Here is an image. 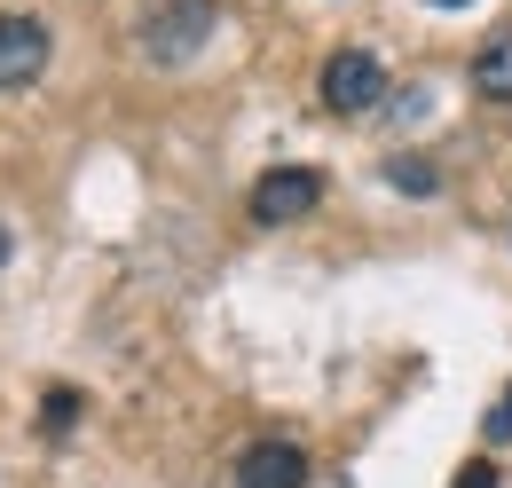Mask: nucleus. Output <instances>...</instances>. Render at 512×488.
Returning <instances> with one entry per match:
<instances>
[{"label": "nucleus", "instance_id": "39448f33", "mask_svg": "<svg viewBox=\"0 0 512 488\" xmlns=\"http://www.w3.org/2000/svg\"><path fill=\"white\" fill-rule=\"evenodd\" d=\"M237 488H308V457L292 441H253L237 457Z\"/></svg>", "mask_w": 512, "mask_h": 488}, {"label": "nucleus", "instance_id": "0eeeda50", "mask_svg": "<svg viewBox=\"0 0 512 488\" xmlns=\"http://www.w3.org/2000/svg\"><path fill=\"white\" fill-rule=\"evenodd\" d=\"M386 182L410 189V197H434V189H442V174H434V158H394V166H386Z\"/></svg>", "mask_w": 512, "mask_h": 488}, {"label": "nucleus", "instance_id": "9d476101", "mask_svg": "<svg viewBox=\"0 0 512 488\" xmlns=\"http://www.w3.org/2000/svg\"><path fill=\"white\" fill-rule=\"evenodd\" d=\"M457 488H497V465H465V473H457Z\"/></svg>", "mask_w": 512, "mask_h": 488}, {"label": "nucleus", "instance_id": "6e6552de", "mask_svg": "<svg viewBox=\"0 0 512 488\" xmlns=\"http://www.w3.org/2000/svg\"><path fill=\"white\" fill-rule=\"evenodd\" d=\"M40 410H48V426H56V433L79 426V394H71V386H48V402H40Z\"/></svg>", "mask_w": 512, "mask_h": 488}, {"label": "nucleus", "instance_id": "9b49d317", "mask_svg": "<svg viewBox=\"0 0 512 488\" xmlns=\"http://www.w3.org/2000/svg\"><path fill=\"white\" fill-rule=\"evenodd\" d=\"M0 260H8V229H0Z\"/></svg>", "mask_w": 512, "mask_h": 488}, {"label": "nucleus", "instance_id": "f8f14e48", "mask_svg": "<svg viewBox=\"0 0 512 488\" xmlns=\"http://www.w3.org/2000/svg\"><path fill=\"white\" fill-rule=\"evenodd\" d=\"M434 8H465V0H434Z\"/></svg>", "mask_w": 512, "mask_h": 488}, {"label": "nucleus", "instance_id": "423d86ee", "mask_svg": "<svg viewBox=\"0 0 512 488\" xmlns=\"http://www.w3.org/2000/svg\"><path fill=\"white\" fill-rule=\"evenodd\" d=\"M473 87H481L489 103H512V32H497V40L473 56Z\"/></svg>", "mask_w": 512, "mask_h": 488}, {"label": "nucleus", "instance_id": "f257e3e1", "mask_svg": "<svg viewBox=\"0 0 512 488\" xmlns=\"http://www.w3.org/2000/svg\"><path fill=\"white\" fill-rule=\"evenodd\" d=\"M213 24H221V8H213V0L150 8V16H142V56H150V63H182V56H197V48L213 40Z\"/></svg>", "mask_w": 512, "mask_h": 488}, {"label": "nucleus", "instance_id": "20e7f679", "mask_svg": "<svg viewBox=\"0 0 512 488\" xmlns=\"http://www.w3.org/2000/svg\"><path fill=\"white\" fill-rule=\"evenodd\" d=\"M48 71V24L40 16H0V95L32 87Z\"/></svg>", "mask_w": 512, "mask_h": 488}, {"label": "nucleus", "instance_id": "7ed1b4c3", "mask_svg": "<svg viewBox=\"0 0 512 488\" xmlns=\"http://www.w3.org/2000/svg\"><path fill=\"white\" fill-rule=\"evenodd\" d=\"M316 205H323V174L316 166H276V174L253 182V221L260 229H292V221H308Z\"/></svg>", "mask_w": 512, "mask_h": 488}, {"label": "nucleus", "instance_id": "1a4fd4ad", "mask_svg": "<svg viewBox=\"0 0 512 488\" xmlns=\"http://www.w3.org/2000/svg\"><path fill=\"white\" fill-rule=\"evenodd\" d=\"M489 441H512V386L497 394V410H489Z\"/></svg>", "mask_w": 512, "mask_h": 488}, {"label": "nucleus", "instance_id": "f03ea898", "mask_svg": "<svg viewBox=\"0 0 512 488\" xmlns=\"http://www.w3.org/2000/svg\"><path fill=\"white\" fill-rule=\"evenodd\" d=\"M386 103V63L371 48H339V56L323 63V111H339V119H363V111H379Z\"/></svg>", "mask_w": 512, "mask_h": 488}]
</instances>
